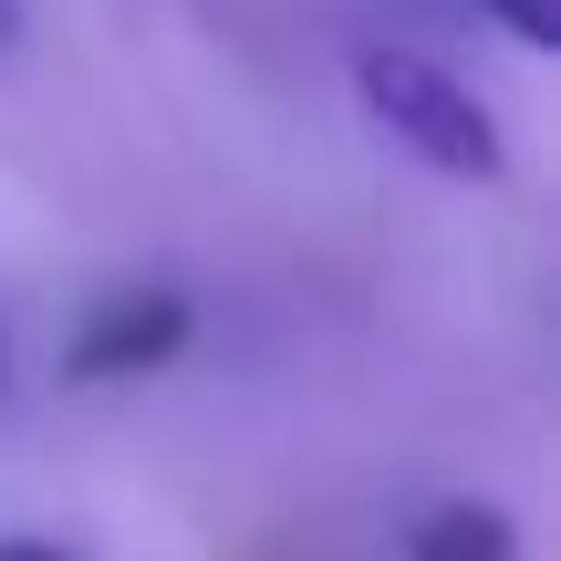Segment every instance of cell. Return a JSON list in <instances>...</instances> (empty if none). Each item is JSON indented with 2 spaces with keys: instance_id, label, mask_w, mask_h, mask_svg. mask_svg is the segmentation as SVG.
<instances>
[{
  "instance_id": "1",
  "label": "cell",
  "mask_w": 561,
  "mask_h": 561,
  "mask_svg": "<svg viewBox=\"0 0 561 561\" xmlns=\"http://www.w3.org/2000/svg\"><path fill=\"white\" fill-rule=\"evenodd\" d=\"M354 94H364V115H375L416 167H437V178H458V187H500L510 178L500 115H489L447 62L405 53V42H375V53L354 62Z\"/></svg>"
},
{
  "instance_id": "2",
  "label": "cell",
  "mask_w": 561,
  "mask_h": 561,
  "mask_svg": "<svg viewBox=\"0 0 561 561\" xmlns=\"http://www.w3.org/2000/svg\"><path fill=\"white\" fill-rule=\"evenodd\" d=\"M187 333H198V301L187 291H115L62 343V375L73 385H136V375H157V364H178Z\"/></svg>"
},
{
  "instance_id": "3",
  "label": "cell",
  "mask_w": 561,
  "mask_h": 561,
  "mask_svg": "<svg viewBox=\"0 0 561 561\" xmlns=\"http://www.w3.org/2000/svg\"><path fill=\"white\" fill-rule=\"evenodd\" d=\"M405 561H520V530L489 500H437L416 530H405Z\"/></svg>"
},
{
  "instance_id": "4",
  "label": "cell",
  "mask_w": 561,
  "mask_h": 561,
  "mask_svg": "<svg viewBox=\"0 0 561 561\" xmlns=\"http://www.w3.org/2000/svg\"><path fill=\"white\" fill-rule=\"evenodd\" d=\"M489 21H500L520 53H561V0H479Z\"/></svg>"
},
{
  "instance_id": "5",
  "label": "cell",
  "mask_w": 561,
  "mask_h": 561,
  "mask_svg": "<svg viewBox=\"0 0 561 561\" xmlns=\"http://www.w3.org/2000/svg\"><path fill=\"white\" fill-rule=\"evenodd\" d=\"M0 561H73L62 541H0Z\"/></svg>"
},
{
  "instance_id": "6",
  "label": "cell",
  "mask_w": 561,
  "mask_h": 561,
  "mask_svg": "<svg viewBox=\"0 0 561 561\" xmlns=\"http://www.w3.org/2000/svg\"><path fill=\"white\" fill-rule=\"evenodd\" d=\"M11 42H21V0H0V53H11Z\"/></svg>"
},
{
  "instance_id": "7",
  "label": "cell",
  "mask_w": 561,
  "mask_h": 561,
  "mask_svg": "<svg viewBox=\"0 0 561 561\" xmlns=\"http://www.w3.org/2000/svg\"><path fill=\"white\" fill-rule=\"evenodd\" d=\"M0 385H11V343H0Z\"/></svg>"
}]
</instances>
